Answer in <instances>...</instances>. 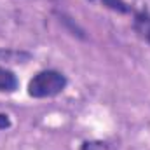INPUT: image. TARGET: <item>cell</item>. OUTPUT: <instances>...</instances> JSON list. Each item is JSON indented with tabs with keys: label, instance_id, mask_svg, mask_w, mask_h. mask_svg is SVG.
Returning <instances> with one entry per match:
<instances>
[{
	"label": "cell",
	"instance_id": "obj_3",
	"mask_svg": "<svg viewBox=\"0 0 150 150\" xmlns=\"http://www.w3.org/2000/svg\"><path fill=\"white\" fill-rule=\"evenodd\" d=\"M134 30L145 42L150 44V14H138L134 18Z\"/></svg>",
	"mask_w": 150,
	"mask_h": 150
},
{
	"label": "cell",
	"instance_id": "obj_5",
	"mask_svg": "<svg viewBox=\"0 0 150 150\" xmlns=\"http://www.w3.org/2000/svg\"><path fill=\"white\" fill-rule=\"evenodd\" d=\"M100 2H101V0H100Z\"/></svg>",
	"mask_w": 150,
	"mask_h": 150
},
{
	"label": "cell",
	"instance_id": "obj_4",
	"mask_svg": "<svg viewBox=\"0 0 150 150\" xmlns=\"http://www.w3.org/2000/svg\"><path fill=\"white\" fill-rule=\"evenodd\" d=\"M9 126H11L9 117H7V115H4V113H0V131H2V129H7Z\"/></svg>",
	"mask_w": 150,
	"mask_h": 150
},
{
	"label": "cell",
	"instance_id": "obj_1",
	"mask_svg": "<svg viewBox=\"0 0 150 150\" xmlns=\"http://www.w3.org/2000/svg\"><path fill=\"white\" fill-rule=\"evenodd\" d=\"M67 87V77L56 70H42L28 84V94L32 98H52Z\"/></svg>",
	"mask_w": 150,
	"mask_h": 150
},
{
	"label": "cell",
	"instance_id": "obj_2",
	"mask_svg": "<svg viewBox=\"0 0 150 150\" xmlns=\"http://www.w3.org/2000/svg\"><path fill=\"white\" fill-rule=\"evenodd\" d=\"M18 89V79L7 68L0 67V93H14Z\"/></svg>",
	"mask_w": 150,
	"mask_h": 150
}]
</instances>
